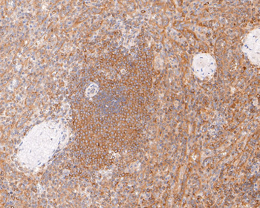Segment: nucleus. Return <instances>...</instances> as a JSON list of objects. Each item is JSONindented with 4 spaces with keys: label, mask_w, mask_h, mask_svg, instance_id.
I'll use <instances>...</instances> for the list:
<instances>
[{
    "label": "nucleus",
    "mask_w": 260,
    "mask_h": 208,
    "mask_svg": "<svg viewBox=\"0 0 260 208\" xmlns=\"http://www.w3.org/2000/svg\"><path fill=\"white\" fill-rule=\"evenodd\" d=\"M192 70L200 79H209L216 72V61L209 54H197L192 60Z\"/></svg>",
    "instance_id": "obj_1"
},
{
    "label": "nucleus",
    "mask_w": 260,
    "mask_h": 208,
    "mask_svg": "<svg viewBox=\"0 0 260 208\" xmlns=\"http://www.w3.org/2000/svg\"><path fill=\"white\" fill-rule=\"evenodd\" d=\"M243 52L252 63L259 64V29L253 30L247 36L243 45Z\"/></svg>",
    "instance_id": "obj_2"
}]
</instances>
